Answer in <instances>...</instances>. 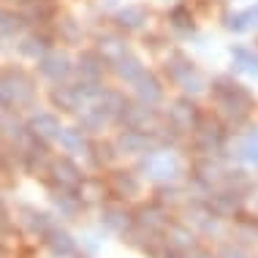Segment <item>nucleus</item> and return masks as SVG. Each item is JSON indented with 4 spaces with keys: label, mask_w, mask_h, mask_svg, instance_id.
Listing matches in <instances>:
<instances>
[{
    "label": "nucleus",
    "mask_w": 258,
    "mask_h": 258,
    "mask_svg": "<svg viewBox=\"0 0 258 258\" xmlns=\"http://www.w3.org/2000/svg\"><path fill=\"white\" fill-rule=\"evenodd\" d=\"M226 142H228L226 125H220L218 120H201V125L190 136V144L196 150V155H218L220 158L223 150H226Z\"/></svg>",
    "instance_id": "obj_5"
},
{
    "label": "nucleus",
    "mask_w": 258,
    "mask_h": 258,
    "mask_svg": "<svg viewBox=\"0 0 258 258\" xmlns=\"http://www.w3.org/2000/svg\"><path fill=\"white\" fill-rule=\"evenodd\" d=\"M106 185L111 199L117 201H131L142 196V174L136 169H109Z\"/></svg>",
    "instance_id": "obj_7"
},
{
    "label": "nucleus",
    "mask_w": 258,
    "mask_h": 258,
    "mask_svg": "<svg viewBox=\"0 0 258 258\" xmlns=\"http://www.w3.org/2000/svg\"><path fill=\"white\" fill-rule=\"evenodd\" d=\"M201 120H204V117H201L196 103L190 101V95L174 98L169 103V109H166V122H169L179 136H193V131L201 125Z\"/></svg>",
    "instance_id": "obj_4"
},
{
    "label": "nucleus",
    "mask_w": 258,
    "mask_h": 258,
    "mask_svg": "<svg viewBox=\"0 0 258 258\" xmlns=\"http://www.w3.org/2000/svg\"><path fill=\"white\" fill-rule=\"evenodd\" d=\"M134 218H136V228H142V231L147 234H160L163 236V231L169 228V209L160 207L158 201H150V204H142L134 209Z\"/></svg>",
    "instance_id": "obj_14"
},
{
    "label": "nucleus",
    "mask_w": 258,
    "mask_h": 258,
    "mask_svg": "<svg viewBox=\"0 0 258 258\" xmlns=\"http://www.w3.org/2000/svg\"><path fill=\"white\" fill-rule=\"evenodd\" d=\"M0 46H3V44H0Z\"/></svg>",
    "instance_id": "obj_52"
},
{
    "label": "nucleus",
    "mask_w": 258,
    "mask_h": 258,
    "mask_svg": "<svg viewBox=\"0 0 258 258\" xmlns=\"http://www.w3.org/2000/svg\"><path fill=\"white\" fill-rule=\"evenodd\" d=\"M14 220H17V226L22 228L25 234L36 236V239H41L52 226H57L49 212H44V209H38V207H30V204H19L17 207V218Z\"/></svg>",
    "instance_id": "obj_12"
},
{
    "label": "nucleus",
    "mask_w": 258,
    "mask_h": 258,
    "mask_svg": "<svg viewBox=\"0 0 258 258\" xmlns=\"http://www.w3.org/2000/svg\"><path fill=\"white\" fill-rule=\"evenodd\" d=\"M199 231L190 226V223H179V220H171L169 228L163 231V242L169 250H177V253H190L196 250L201 242H199Z\"/></svg>",
    "instance_id": "obj_16"
},
{
    "label": "nucleus",
    "mask_w": 258,
    "mask_h": 258,
    "mask_svg": "<svg viewBox=\"0 0 258 258\" xmlns=\"http://www.w3.org/2000/svg\"><path fill=\"white\" fill-rule=\"evenodd\" d=\"M87 158H90V163H93V169L106 171V169H111V166L117 163V158H120V150H117L114 142H90Z\"/></svg>",
    "instance_id": "obj_29"
},
{
    "label": "nucleus",
    "mask_w": 258,
    "mask_h": 258,
    "mask_svg": "<svg viewBox=\"0 0 258 258\" xmlns=\"http://www.w3.org/2000/svg\"><path fill=\"white\" fill-rule=\"evenodd\" d=\"M3 147H6V144H3V136H0V152H3Z\"/></svg>",
    "instance_id": "obj_51"
},
{
    "label": "nucleus",
    "mask_w": 258,
    "mask_h": 258,
    "mask_svg": "<svg viewBox=\"0 0 258 258\" xmlns=\"http://www.w3.org/2000/svg\"><path fill=\"white\" fill-rule=\"evenodd\" d=\"M163 71H166V76H169V82H174L177 87H182L187 79H193V76L199 74L196 71V62L187 57L185 52H179V49H174L169 57H166Z\"/></svg>",
    "instance_id": "obj_21"
},
{
    "label": "nucleus",
    "mask_w": 258,
    "mask_h": 258,
    "mask_svg": "<svg viewBox=\"0 0 258 258\" xmlns=\"http://www.w3.org/2000/svg\"><path fill=\"white\" fill-rule=\"evenodd\" d=\"M95 52H98L109 66H114L117 60H122L125 54H131V46H128V38H122L120 33H103V36L95 38Z\"/></svg>",
    "instance_id": "obj_23"
},
{
    "label": "nucleus",
    "mask_w": 258,
    "mask_h": 258,
    "mask_svg": "<svg viewBox=\"0 0 258 258\" xmlns=\"http://www.w3.org/2000/svg\"><path fill=\"white\" fill-rule=\"evenodd\" d=\"M231 239H236L245 247H258V215H253V218H247V215L236 218L231 223Z\"/></svg>",
    "instance_id": "obj_31"
},
{
    "label": "nucleus",
    "mask_w": 258,
    "mask_h": 258,
    "mask_svg": "<svg viewBox=\"0 0 258 258\" xmlns=\"http://www.w3.org/2000/svg\"><path fill=\"white\" fill-rule=\"evenodd\" d=\"M236 158L245 160L250 166H258V131H250L247 136L239 139V144H236Z\"/></svg>",
    "instance_id": "obj_41"
},
{
    "label": "nucleus",
    "mask_w": 258,
    "mask_h": 258,
    "mask_svg": "<svg viewBox=\"0 0 258 258\" xmlns=\"http://www.w3.org/2000/svg\"><path fill=\"white\" fill-rule=\"evenodd\" d=\"M147 22H150L147 6H125V9H117V14H114V27L117 30H125V33L142 30Z\"/></svg>",
    "instance_id": "obj_27"
},
{
    "label": "nucleus",
    "mask_w": 258,
    "mask_h": 258,
    "mask_svg": "<svg viewBox=\"0 0 258 258\" xmlns=\"http://www.w3.org/2000/svg\"><path fill=\"white\" fill-rule=\"evenodd\" d=\"M185 223H190L201 236L220 239L223 236V223L226 220H220L207 204H187L185 207Z\"/></svg>",
    "instance_id": "obj_10"
},
{
    "label": "nucleus",
    "mask_w": 258,
    "mask_h": 258,
    "mask_svg": "<svg viewBox=\"0 0 258 258\" xmlns=\"http://www.w3.org/2000/svg\"><path fill=\"white\" fill-rule=\"evenodd\" d=\"M98 103L109 111L111 117H114L117 122H120V117L125 114V109L131 106V101L125 98V93H120V90H103V95L98 98Z\"/></svg>",
    "instance_id": "obj_38"
},
{
    "label": "nucleus",
    "mask_w": 258,
    "mask_h": 258,
    "mask_svg": "<svg viewBox=\"0 0 258 258\" xmlns=\"http://www.w3.org/2000/svg\"><path fill=\"white\" fill-rule=\"evenodd\" d=\"M223 25H226L228 30H234V33H242V30H250V27H258V3L250 6V9H245V11L228 14Z\"/></svg>",
    "instance_id": "obj_37"
},
{
    "label": "nucleus",
    "mask_w": 258,
    "mask_h": 258,
    "mask_svg": "<svg viewBox=\"0 0 258 258\" xmlns=\"http://www.w3.org/2000/svg\"><path fill=\"white\" fill-rule=\"evenodd\" d=\"M120 155H144V152L155 150V136L152 134H142V131H131V128H122L114 139Z\"/></svg>",
    "instance_id": "obj_18"
},
{
    "label": "nucleus",
    "mask_w": 258,
    "mask_h": 258,
    "mask_svg": "<svg viewBox=\"0 0 258 258\" xmlns=\"http://www.w3.org/2000/svg\"><path fill=\"white\" fill-rule=\"evenodd\" d=\"M109 62L101 57L98 52H82L79 62H76V71H79L82 79H103V71H106Z\"/></svg>",
    "instance_id": "obj_35"
},
{
    "label": "nucleus",
    "mask_w": 258,
    "mask_h": 258,
    "mask_svg": "<svg viewBox=\"0 0 258 258\" xmlns=\"http://www.w3.org/2000/svg\"><path fill=\"white\" fill-rule=\"evenodd\" d=\"M6 114H9V111H6V106H3V103H0V120H3Z\"/></svg>",
    "instance_id": "obj_50"
},
{
    "label": "nucleus",
    "mask_w": 258,
    "mask_h": 258,
    "mask_svg": "<svg viewBox=\"0 0 258 258\" xmlns=\"http://www.w3.org/2000/svg\"><path fill=\"white\" fill-rule=\"evenodd\" d=\"M163 258H187V253H177V250H169V247H166Z\"/></svg>",
    "instance_id": "obj_47"
},
{
    "label": "nucleus",
    "mask_w": 258,
    "mask_h": 258,
    "mask_svg": "<svg viewBox=\"0 0 258 258\" xmlns=\"http://www.w3.org/2000/svg\"><path fill=\"white\" fill-rule=\"evenodd\" d=\"M27 128H30L33 136H38L41 142H57L62 125H60V117L52 114V111H33L27 117Z\"/></svg>",
    "instance_id": "obj_22"
},
{
    "label": "nucleus",
    "mask_w": 258,
    "mask_h": 258,
    "mask_svg": "<svg viewBox=\"0 0 258 258\" xmlns=\"http://www.w3.org/2000/svg\"><path fill=\"white\" fill-rule=\"evenodd\" d=\"M111 68H114L117 79L125 82V85H134V82L139 79V76H144V74H147V66H144L142 57H136L134 52H131V54H125L122 60H117Z\"/></svg>",
    "instance_id": "obj_33"
},
{
    "label": "nucleus",
    "mask_w": 258,
    "mask_h": 258,
    "mask_svg": "<svg viewBox=\"0 0 258 258\" xmlns=\"http://www.w3.org/2000/svg\"><path fill=\"white\" fill-rule=\"evenodd\" d=\"M231 62L236 71H242V74H250V76L258 74V52L250 49V46H242V44L231 46Z\"/></svg>",
    "instance_id": "obj_36"
},
{
    "label": "nucleus",
    "mask_w": 258,
    "mask_h": 258,
    "mask_svg": "<svg viewBox=\"0 0 258 258\" xmlns=\"http://www.w3.org/2000/svg\"><path fill=\"white\" fill-rule=\"evenodd\" d=\"M52 152L49 147H46V142H41V139L36 136V142L30 144V147L25 150V166L22 169L27 174H33V177H49V166H52Z\"/></svg>",
    "instance_id": "obj_20"
},
{
    "label": "nucleus",
    "mask_w": 258,
    "mask_h": 258,
    "mask_svg": "<svg viewBox=\"0 0 258 258\" xmlns=\"http://www.w3.org/2000/svg\"><path fill=\"white\" fill-rule=\"evenodd\" d=\"M120 125L122 128H131V131H142V134H155L163 125V117H160V111L155 106L136 101L125 109V114L120 117Z\"/></svg>",
    "instance_id": "obj_6"
},
{
    "label": "nucleus",
    "mask_w": 258,
    "mask_h": 258,
    "mask_svg": "<svg viewBox=\"0 0 258 258\" xmlns=\"http://www.w3.org/2000/svg\"><path fill=\"white\" fill-rule=\"evenodd\" d=\"M134 95H136V101L158 106V103L163 101V82H160L152 71H147L144 76H139L134 82Z\"/></svg>",
    "instance_id": "obj_28"
},
{
    "label": "nucleus",
    "mask_w": 258,
    "mask_h": 258,
    "mask_svg": "<svg viewBox=\"0 0 258 258\" xmlns=\"http://www.w3.org/2000/svg\"><path fill=\"white\" fill-rule=\"evenodd\" d=\"M11 3H17V6H22V9H25V6H27V3H33V0H11Z\"/></svg>",
    "instance_id": "obj_48"
},
{
    "label": "nucleus",
    "mask_w": 258,
    "mask_h": 258,
    "mask_svg": "<svg viewBox=\"0 0 258 258\" xmlns=\"http://www.w3.org/2000/svg\"><path fill=\"white\" fill-rule=\"evenodd\" d=\"M49 201H52L54 212H57L60 218H66V220H76L82 215V209H85L79 193H76V190H66V187L49 185Z\"/></svg>",
    "instance_id": "obj_19"
},
{
    "label": "nucleus",
    "mask_w": 258,
    "mask_h": 258,
    "mask_svg": "<svg viewBox=\"0 0 258 258\" xmlns=\"http://www.w3.org/2000/svg\"><path fill=\"white\" fill-rule=\"evenodd\" d=\"M22 25H25L22 14H14V11L0 6V36H17Z\"/></svg>",
    "instance_id": "obj_43"
},
{
    "label": "nucleus",
    "mask_w": 258,
    "mask_h": 258,
    "mask_svg": "<svg viewBox=\"0 0 258 258\" xmlns=\"http://www.w3.org/2000/svg\"><path fill=\"white\" fill-rule=\"evenodd\" d=\"M0 103L6 111L30 109L36 103V82L22 68H0Z\"/></svg>",
    "instance_id": "obj_3"
},
{
    "label": "nucleus",
    "mask_w": 258,
    "mask_h": 258,
    "mask_svg": "<svg viewBox=\"0 0 258 258\" xmlns=\"http://www.w3.org/2000/svg\"><path fill=\"white\" fill-rule=\"evenodd\" d=\"M54 30H57V36H60L62 44H79V41H82V25L76 22L74 17H57Z\"/></svg>",
    "instance_id": "obj_40"
},
{
    "label": "nucleus",
    "mask_w": 258,
    "mask_h": 258,
    "mask_svg": "<svg viewBox=\"0 0 258 258\" xmlns=\"http://www.w3.org/2000/svg\"><path fill=\"white\" fill-rule=\"evenodd\" d=\"M215 255H218V258H253V253H250V247L239 245L236 239L218 242V247H215Z\"/></svg>",
    "instance_id": "obj_42"
},
{
    "label": "nucleus",
    "mask_w": 258,
    "mask_h": 258,
    "mask_svg": "<svg viewBox=\"0 0 258 258\" xmlns=\"http://www.w3.org/2000/svg\"><path fill=\"white\" fill-rule=\"evenodd\" d=\"M11 228H14V218H11L9 209H6V204L0 201V239H3L6 234H11Z\"/></svg>",
    "instance_id": "obj_44"
},
{
    "label": "nucleus",
    "mask_w": 258,
    "mask_h": 258,
    "mask_svg": "<svg viewBox=\"0 0 258 258\" xmlns=\"http://www.w3.org/2000/svg\"><path fill=\"white\" fill-rule=\"evenodd\" d=\"M101 226H103V231L125 236L128 231H134V226H136L134 209H128L122 201H106L101 207Z\"/></svg>",
    "instance_id": "obj_11"
},
{
    "label": "nucleus",
    "mask_w": 258,
    "mask_h": 258,
    "mask_svg": "<svg viewBox=\"0 0 258 258\" xmlns=\"http://www.w3.org/2000/svg\"><path fill=\"white\" fill-rule=\"evenodd\" d=\"M207 207L212 209L220 220L234 223L236 218H242V212H245V193L231 190V187H218V190H212Z\"/></svg>",
    "instance_id": "obj_9"
},
{
    "label": "nucleus",
    "mask_w": 258,
    "mask_h": 258,
    "mask_svg": "<svg viewBox=\"0 0 258 258\" xmlns=\"http://www.w3.org/2000/svg\"><path fill=\"white\" fill-rule=\"evenodd\" d=\"M187 258H218L215 255V250H207V247H196V250H190V253H187Z\"/></svg>",
    "instance_id": "obj_45"
},
{
    "label": "nucleus",
    "mask_w": 258,
    "mask_h": 258,
    "mask_svg": "<svg viewBox=\"0 0 258 258\" xmlns=\"http://www.w3.org/2000/svg\"><path fill=\"white\" fill-rule=\"evenodd\" d=\"M41 245L49 250L52 258H74L79 253V239L62 226H52L49 231L41 236Z\"/></svg>",
    "instance_id": "obj_15"
},
{
    "label": "nucleus",
    "mask_w": 258,
    "mask_h": 258,
    "mask_svg": "<svg viewBox=\"0 0 258 258\" xmlns=\"http://www.w3.org/2000/svg\"><path fill=\"white\" fill-rule=\"evenodd\" d=\"M136 171L142 174V179L155 185H169L185 177V163L182 158L174 152V147H155L136 160Z\"/></svg>",
    "instance_id": "obj_2"
},
{
    "label": "nucleus",
    "mask_w": 258,
    "mask_h": 258,
    "mask_svg": "<svg viewBox=\"0 0 258 258\" xmlns=\"http://www.w3.org/2000/svg\"><path fill=\"white\" fill-rule=\"evenodd\" d=\"M111 122H117V120L101 106V103H95V106H85V109L79 111V128L85 131L87 136L103 134V131H106Z\"/></svg>",
    "instance_id": "obj_24"
},
{
    "label": "nucleus",
    "mask_w": 258,
    "mask_h": 258,
    "mask_svg": "<svg viewBox=\"0 0 258 258\" xmlns=\"http://www.w3.org/2000/svg\"><path fill=\"white\" fill-rule=\"evenodd\" d=\"M253 209H255V215H258V193L253 196Z\"/></svg>",
    "instance_id": "obj_49"
},
{
    "label": "nucleus",
    "mask_w": 258,
    "mask_h": 258,
    "mask_svg": "<svg viewBox=\"0 0 258 258\" xmlns=\"http://www.w3.org/2000/svg\"><path fill=\"white\" fill-rule=\"evenodd\" d=\"M49 101H52L54 109L62 111V114H79V111L85 109V103H87L74 85H57V87H52Z\"/></svg>",
    "instance_id": "obj_25"
},
{
    "label": "nucleus",
    "mask_w": 258,
    "mask_h": 258,
    "mask_svg": "<svg viewBox=\"0 0 258 258\" xmlns=\"http://www.w3.org/2000/svg\"><path fill=\"white\" fill-rule=\"evenodd\" d=\"M57 144L66 155H87L90 152V139L82 128H62L57 136Z\"/></svg>",
    "instance_id": "obj_30"
},
{
    "label": "nucleus",
    "mask_w": 258,
    "mask_h": 258,
    "mask_svg": "<svg viewBox=\"0 0 258 258\" xmlns=\"http://www.w3.org/2000/svg\"><path fill=\"white\" fill-rule=\"evenodd\" d=\"M190 177L196 182L207 185L209 190H218L223 185V177H226V166L220 163L218 155H199L190 163Z\"/></svg>",
    "instance_id": "obj_13"
},
{
    "label": "nucleus",
    "mask_w": 258,
    "mask_h": 258,
    "mask_svg": "<svg viewBox=\"0 0 258 258\" xmlns=\"http://www.w3.org/2000/svg\"><path fill=\"white\" fill-rule=\"evenodd\" d=\"M49 36L46 33H27V36L19 38V44H17V49L22 57H30V60H41L46 52H49Z\"/></svg>",
    "instance_id": "obj_32"
},
{
    "label": "nucleus",
    "mask_w": 258,
    "mask_h": 258,
    "mask_svg": "<svg viewBox=\"0 0 258 258\" xmlns=\"http://www.w3.org/2000/svg\"><path fill=\"white\" fill-rule=\"evenodd\" d=\"M212 98L218 106V114L226 125H242L253 109V95L245 85H239L231 76H218L212 82Z\"/></svg>",
    "instance_id": "obj_1"
},
{
    "label": "nucleus",
    "mask_w": 258,
    "mask_h": 258,
    "mask_svg": "<svg viewBox=\"0 0 258 258\" xmlns=\"http://www.w3.org/2000/svg\"><path fill=\"white\" fill-rule=\"evenodd\" d=\"M76 193H79V199L85 207H103L111 199L106 177H87L85 182L76 187Z\"/></svg>",
    "instance_id": "obj_26"
},
{
    "label": "nucleus",
    "mask_w": 258,
    "mask_h": 258,
    "mask_svg": "<svg viewBox=\"0 0 258 258\" xmlns=\"http://www.w3.org/2000/svg\"><path fill=\"white\" fill-rule=\"evenodd\" d=\"M152 201H158L160 207H166L171 212V209H177V207H187V190H185V187H179L177 182L158 185L155 187V199H152Z\"/></svg>",
    "instance_id": "obj_34"
},
{
    "label": "nucleus",
    "mask_w": 258,
    "mask_h": 258,
    "mask_svg": "<svg viewBox=\"0 0 258 258\" xmlns=\"http://www.w3.org/2000/svg\"><path fill=\"white\" fill-rule=\"evenodd\" d=\"M169 25H171V30L179 33V36H187V33L196 30V22H193V14L187 6H174L169 11Z\"/></svg>",
    "instance_id": "obj_39"
},
{
    "label": "nucleus",
    "mask_w": 258,
    "mask_h": 258,
    "mask_svg": "<svg viewBox=\"0 0 258 258\" xmlns=\"http://www.w3.org/2000/svg\"><path fill=\"white\" fill-rule=\"evenodd\" d=\"M38 74L44 76V79L54 82V85H60V82H66L68 76L74 74V62H71V57H68L66 52L49 49L44 57L38 60Z\"/></svg>",
    "instance_id": "obj_17"
},
{
    "label": "nucleus",
    "mask_w": 258,
    "mask_h": 258,
    "mask_svg": "<svg viewBox=\"0 0 258 258\" xmlns=\"http://www.w3.org/2000/svg\"><path fill=\"white\" fill-rule=\"evenodd\" d=\"M85 171L79 169V163L71 155H57L49 166V177H46V185L54 187H66V190H76L82 182H85Z\"/></svg>",
    "instance_id": "obj_8"
},
{
    "label": "nucleus",
    "mask_w": 258,
    "mask_h": 258,
    "mask_svg": "<svg viewBox=\"0 0 258 258\" xmlns=\"http://www.w3.org/2000/svg\"><path fill=\"white\" fill-rule=\"evenodd\" d=\"M82 245L87 247V253H95L101 247V242H95V236H82Z\"/></svg>",
    "instance_id": "obj_46"
}]
</instances>
